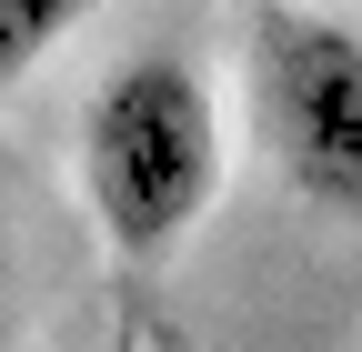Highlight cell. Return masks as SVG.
Returning a JSON list of instances; mask_svg holds the SVG:
<instances>
[{"mask_svg": "<svg viewBox=\"0 0 362 352\" xmlns=\"http://www.w3.org/2000/svg\"><path fill=\"white\" fill-rule=\"evenodd\" d=\"M81 192L121 262H171L221 192V101L181 51L121 61L81 111Z\"/></svg>", "mask_w": 362, "mask_h": 352, "instance_id": "cell-1", "label": "cell"}, {"mask_svg": "<svg viewBox=\"0 0 362 352\" xmlns=\"http://www.w3.org/2000/svg\"><path fill=\"white\" fill-rule=\"evenodd\" d=\"M252 131L312 211H362V30L322 11H262Z\"/></svg>", "mask_w": 362, "mask_h": 352, "instance_id": "cell-2", "label": "cell"}, {"mask_svg": "<svg viewBox=\"0 0 362 352\" xmlns=\"http://www.w3.org/2000/svg\"><path fill=\"white\" fill-rule=\"evenodd\" d=\"M90 11H101V0H0V91H11V81H30Z\"/></svg>", "mask_w": 362, "mask_h": 352, "instance_id": "cell-3", "label": "cell"}, {"mask_svg": "<svg viewBox=\"0 0 362 352\" xmlns=\"http://www.w3.org/2000/svg\"><path fill=\"white\" fill-rule=\"evenodd\" d=\"M0 352H11V292H0Z\"/></svg>", "mask_w": 362, "mask_h": 352, "instance_id": "cell-4", "label": "cell"}]
</instances>
